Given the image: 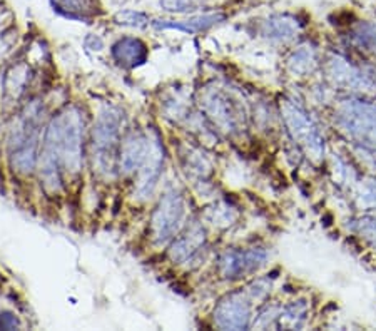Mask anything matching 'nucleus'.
<instances>
[{
	"label": "nucleus",
	"mask_w": 376,
	"mask_h": 331,
	"mask_svg": "<svg viewBox=\"0 0 376 331\" xmlns=\"http://www.w3.org/2000/svg\"><path fill=\"white\" fill-rule=\"evenodd\" d=\"M159 3L167 12H189L198 7L196 0H159Z\"/></svg>",
	"instance_id": "2eb2a0df"
},
{
	"label": "nucleus",
	"mask_w": 376,
	"mask_h": 331,
	"mask_svg": "<svg viewBox=\"0 0 376 331\" xmlns=\"http://www.w3.org/2000/svg\"><path fill=\"white\" fill-rule=\"evenodd\" d=\"M184 215V199L179 192L169 191L159 201L152 220H150V231L157 245L167 243L181 228Z\"/></svg>",
	"instance_id": "7ed1b4c3"
},
{
	"label": "nucleus",
	"mask_w": 376,
	"mask_h": 331,
	"mask_svg": "<svg viewBox=\"0 0 376 331\" xmlns=\"http://www.w3.org/2000/svg\"><path fill=\"white\" fill-rule=\"evenodd\" d=\"M267 32L273 33V37H283V33L292 32V24L286 17H274V19L267 20L266 22Z\"/></svg>",
	"instance_id": "4468645a"
},
{
	"label": "nucleus",
	"mask_w": 376,
	"mask_h": 331,
	"mask_svg": "<svg viewBox=\"0 0 376 331\" xmlns=\"http://www.w3.org/2000/svg\"><path fill=\"white\" fill-rule=\"evenodd\" d=\"M162 161H164V154H162V146L159 139H150V148L148 157L139 167V181H137V194L142 199L149 198L156 190L159 176L162 171Z\"/></svg>",
	"instance_id": "39448f33"
},
{
	"label": "nucleus",
	"mask_w": 376,
	"mask_h": 331,
	"mask_svg": "<svg viewBox=\"0 0 376 331\" xmlns=\"http://www.w3.org/2000/svg\"><path fill=\"white\" fill-rule=\"evenodd\" d=\"M150 148V139L146 137L144 134H131L127 139L124 141L123 149H120V171L125 174L134 173L136 169H139L142 162L148 157Z\"/></svg>",
	"instance_id": "6e6552de"
},
{
	"label": "nucleus",
	"mask_w": 376,
	"mask_h": 331,
	"mask_svg": "<svg viewBox=\"0 0 376 331\" xmlns=\"http://www.w3.org/2000/svg\"><path fill=\"white\" fill-rule=\"evenodd\" d=\"M19 328V320L12 313H0V330Z\"/></svg>",
	"instance_id": "dca6fc26"
},
{
	"label": "nucleus",
	"mask_w": 376,
	"mask_h": 331,
	"mask_svg": "<svg viewBox=\"0 0 376 331\" xmlns=\"http://www.w3.org/2000/svg\"><path fill=\"white\" fill-rule=\"evenodd\" d=\"M201 236H203V233H191L187 238H182V240H179L175 245L173 246V258L178 259V261H182V259H186L189 256L191 253H194L196 248L199 246L201 243Z\"/></svg>",
	"instance_id": "f8f14e48"
},
{
	"label": "nucleus",
	"mask_w": 376,
	"mask_h": 331,
	"mask_svg": "<svg viewBox=\"0 0 376 331\" xmlns=\"http://www.w3.org/2000/svg\"><path fill=\"white\" fill-rule=\"evenodd\" d=\"M346 125L353 136L361 141H376V109L363 104H354L346 109Z\"/></svg>",
	"instance_id": "0eeeda50"
},
{
	"label": "nucleus",
	"mask_w": 376,
	"mask_h": 331,
	"mask_svg": "<svg viewBox=\"0 0 376 331\" xmlns=\"http://www.w3.org/2000/svg\"><path fill=\"white\" fill-rule=\"evenodd\" d=\"M112 56L120 66L136 67L148 61V47L141 39L124 37L112 45Z\"/></svg>",
	"instance_id": "1a4fd4ad"
},
{
	"label": "nucleus",
	"mask_w": 376,
	"mask_h": 331,
	"mask_svg": "<svg viewBox=\"0 0 376 331\" xmlns=\"http://www.w3.org/2000/svg\"><path fill=\"white\" fill-rule=\"evenodd\" d=\"M120 131V116L114 109H106L100 112L97 123L94 125L92 141H94V153L97 154L99 161L102 164L111 162L114 156V149L119 141Z\"/></svg>",
	"instance_id": "20e7f679"
},
{
	"label": "nucleus",
	"mask_w": 376,
	"mask_h": 331,
	"mask_svg": "<svg viewBox=\"0 0 376 331\" xmlns=\"http://www.w3.org/2000/svg\"><path fill=\"white\" fill-rule=\"evenodd\" d=\"M114 22L119 24V25H125V27L142 29L148 25L149 17L146 14H142V12H137V10H120L116 14Z\"/></svg>",
	"instance_id": "ddd939ff"
},
{
	"label": "nucleus",
	"mask_w": 376,
	"mask_h": 331,
	"mask_svg": "<svg viewBox=\"0 0 376 331\" xmlns=\"http://www.w3.org/2000/svg\"><path fill=\"white\" fill-rule=\"evenodd\" d=\"M223 20H224L223 14H209V15L191 17V19L179 20V22H174V20H156V22H154V27L159 29V31H167V29H173V31L194 33V32L206 31V29L212 27V25H216L219 22H223Z\"/></svg>",
	"instance_id": "9d476101"
},
{
	"label": "nucleus",
	"mask_w": 376,
	"mask_h": 331,
	"mask_svg": "<svg viewBox=\"0 0 376 331\" xmlns=\"http://www.w3.org/2000/svg\"><path fill=\"white\" fill-rule=\"evenodd\" d=\"M52 7L61 15L74 20H87L100 12L97 0H52Z\"/></svg>",
	"instance_id": "9b49d317"
},
{
	"label": "nucleus",
	"mask_w": 376,
	"mask_h": 331,
	"mask_svg": "<svg viewBox=\"0 0 376 331\" xmlns=\"http://www.w3.org/2000/svg\"><path fill=\"white\" fill-rule=\"evenodd\" d=\"M217 326L226 330H241L248 326L249 320V305L242 300L240 293L228 296L217 307L214 313Z\"/></svg>",
	"instance_id": "423d86ee"
},
{
	"label": "nucleus",
	"mask_w": 376,
	"mask_h": 331,
	"mask_svg": "<svg viewBox=\"0 0 376 331\" xmlns=\"http://www.w3.org/2000/svg\"><path fill=\"white\" fill-rule=\"evenodd\" d=\"M40 129V107L31 104L20 123L15 125L12 136V162L19 171L29 173L37 162V142Z\"/></svg>",
	"instance_id": "f03ea898"
},
{
	"label": "nucleus",
	"mask_w": 376,
	"mask_h": 331,
	"mask_svg": "<svg viewBox=\"0 0 376 331\" xmlns=\"http://www.w3.org/2000/svg\"><path fill=\"white\" fill-rule=\"evenodd\" d=\"M84 119L77 109H65L47 125L40 154L45 183H61L62 174H77L82 167Z\"/></svg>",
	"instance_id": "f257e3e1"
}]
</instances>
